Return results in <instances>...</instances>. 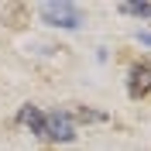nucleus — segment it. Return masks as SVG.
<instances>
[{
  "label": "nucleus",
  "mask_w": 151,
  "mask_h": 151,
  "mask_svg": "<svg viewBox=\"0 0 151 151\" xmlns=\"http://www.w3.org/2000/svg\"><path fill=\"white\" fill-rule=\"evenodd\" d=\"M72 137H76V127H72L69 113H45V141L69 144Z\"/></svg>",
  "instance_id": "nucleus-2"
},
{
  "label": "nucleus",
  "mask_w": 151,
  "mask_h": 151,
  "mask_svg": "<svg viewBox=\"0 0 151 151\" xmlns=\"http://www.w3.org/2000/svg\"><path fill=\"white\" fill-rule=\"evenodd\" d=\"M137 41L141 45H151V31H137Z\"/></svg>",
  "instance_id": "nucleus-7"
},
{
  "label": "nucleus",
  "mask_w": 151,
  "mask_h": 151,
  "mask_svg": "<svg viewBox=\"0 0 151 151\" xmlns=\"http://www.w3.org/2000/svg\"><path fill=\"white\" fill-rule=\"evenodd\" d=\"M76 117H79V120H106V113H96V110H76Z\"/></svg>",
  "instance_id": "nucleus-6"
},
{
  "label": "nucleus",
  "mask_w": 151,
  "mask_h": 151,
  "mask_svg": "<svg viewBox=\"0 0 151 151\" xmlns=\"http://www.w3.org/2000/svg\"><path fill=\"white\" fill-rule=\"evenodd\" d=\"M17 120H21V124H28L31 131H35L38 137H41V141H45V113L38 110V106H31V103H28V106H21Z\"/></svg>",
  "instance_id": "nucleus-4"
},
{
  "label": "nucleus",
  "mask_w": 151,
  "mask_h": 151,
  "mask_svg": "<svg viewBox=\"0 0 151 151\" xmlns=\"http://www.w3.org/2000/svg\"><path fill=\"white\" fill-rule=\"evenodd\" d=\"M41 21L52 24V28H62V31H76L83 24V14L69 0H52V4H41Z\"/></svg>",
  "instance_id": "nucleus-1"
},
{
  "label": "nucleus",
  "mask_w": 151,
  "mask_h": 151,
  "mask_svg": "<svg viewBox=\"0 0 151 151\" xmlns=\"http://www.w3.org/2000/svg\"><path fill=\"white\" fill-rule=\"evenodd\" d=\"M151 93V65H134L131 69V96H148Z\"/></svg>",
  "instance_id": "nucleus-3"
},
{
  "label": "nucleus",
  "mask_w": 151,
  "mask_h": 151,
  "mask_svg": "<svg viewBox=\"0 0 151 151\" xmlns=\"http://www.w3.org/2000/svg\"><path fill=\"white\" fill-rule=\"evenodd\" d=\"M120 10L134 17H151V4H120Z\"/></svg>",
  "instance_id": "nucleus-5"
}]
</instances>
